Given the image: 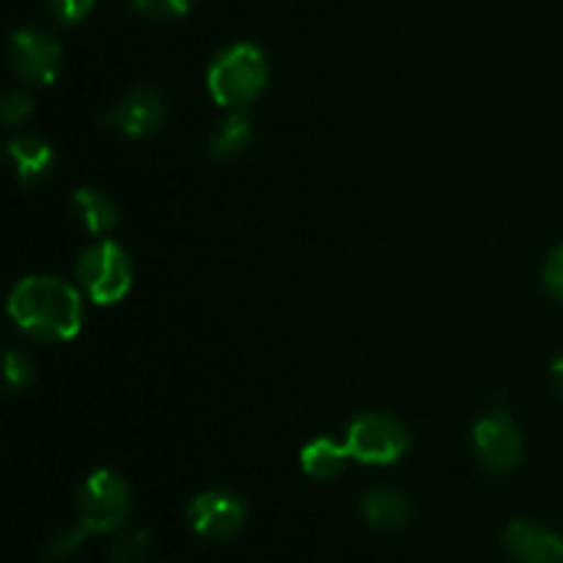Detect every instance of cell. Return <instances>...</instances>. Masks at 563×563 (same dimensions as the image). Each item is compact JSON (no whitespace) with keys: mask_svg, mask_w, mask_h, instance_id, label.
<instances>
[{"mask_svg":"<svg viewBox=\"0 0 563 563\" xmlns=\"http://www.w3.org/2000/svg\"><path fill=\"white\" fill-rule=\"evenodd\" d=\"M9 313L22 333L44 341H69L82 328L80 295L55 275L20 280L9 297Z\"/></svg>","mask_w":563,"mask_h":563,"instance_id":"1","label":"cell"},{"mask_svg":"<svg viewBox=\"0 0 563 563\" xmlns=\"http://www.w3.org/2000/svg\"><path fill=\"white\" fill-rule=\"evenodd\" d=\"M207 86L223 108H245L267 86V58L256 44H231L209 66Z\"/></svg>","mask_w":563,"mask_h":563,"instance_id":"2","label":"cell"},{"mask_svg":"<svg viewBox=\"0 0 563 563\" xmlns=\"http://www.w3.org/2000/svg\"><path fill=\"white\" fill-rule=\"evenodd\" d=\"M77 280L97 306H113L132 289L130 256L119 242H97L77 262Z\"/></svg>","mask_w":563,"mask_h":563,"instance_id":"3","label":"cell"},{"mask_svg":"<svg viewBox=\"0 0 563 563\" xmlns=\"http://www.w3.org/2000/svg\"><path fill=\"white\" fill-rule=\"evenodd\" d=\"M132 509L130 484L113 471H97L82 484L77 511H80V526L91 533L119 531Z\"/></svg>","mask_w":563,"mask_h":563,"instance_id":"4","label":"cell"},{"mask_svg":"<svg viewBox=\"0 0 563 563\" xmlns=\"http://www.w3.org/2000/svg\"><path fill=\"white\" fill-rule=\"evenodd\" d=\"M346 449L363 465H394L410 449L405 423L385 412H366L346 429Z\"/></svg>","mask_w":563,"mask_h":563,"instance_id":"5","label":"cell"},{"mask_svg":"<svg viewBox=\"0 0 563 563\" xmlns=\"http://www.w3.org/2000/svg\"><path fill=\"white\" fill-rule=\"evenodd\" d=\"M473 449L487 471L509 473L522 462V434L509 416L495 412L476 423Z\"/></svg>","mask_w":563,"mask_h":563,"instance_id":"6","label":"cell"},{"mask_svg":"<svg viewBox=\"0 0 563 563\" xmlns=\"http://www.w3.org/2000/svg\"><path fill=\"white\" fill-rule=\"evenodd\" d=\"M187 522L198 537L209 542L231 539L245 526V504L229 489H209L192 500L187 509Z\"/></svg>","mask_w":563,"mask_h":563,"instance_id":"7","label":"cell"},{"mask_svg":"<svg viewBox=\"0 0 563 563\" xmlns=\"http://www.w3.org/2000/svg\"><path fill=\"white\" fill-rule=\"evenodd\" d=\"M11 60L25 80L49 86L60 71V44L36 27H20L11 33Z\"/></svg>","mask_w":563,"mask_h":563,"instance_id":"8","label":"cell"},{"mask_svg":"<svg viewBox=\"0 0 563 563\" xmlns=\"http://www.w3.org/2000/svg\"><path fill=\"white\" fill-rule=\"evenodd\" d=\"M165 121V104L154 88H135L110 113V124L130 137H146Z\"/></svg>","mask_w":563,"mask_h":563,"instance_id":"9","label":"cell"},{"mask_svg":"<svg viewBox=\"0 0 563 563\" xmlns=\"http://www.w3.org/2000/svg\"><path fill=\"white\" fill-rule=\"evenodd\" d=\"M504 542L517 563H563V539L537 522H511Z\"/></svg>","mask_w":563,"mask_h":563,"instance_id":"10","label":"cell"},{"mask_svg":"<svg viewBox=\"0 0 563 563\" xmlns=\"http://www.w3.org/2000/svg\"><path fill=\"white\" fill-rule=\"evenodd\" d=\"M9 154L14 159L16 176L22 185H36L53 170L55 152L47 141L38 135H20L9 143Z\"/></svg>","mask_w":563,"mask_h":563,"instance_id":"11","label":"cell"},{"mask_svg":"<svg viewBox=\"0 0 563 563\" xmlns=\"http://www.w3.org/2000/svg\"><path fill=\"white\" fill-rule=\"evenodd\" d=\"M412 515L410 500L394 489H374L363 498V517L372 528H401Z\"/></svg>","mask_w":563,"mask_h":563,"instance_id":"12","label":"cell"},{"mask_svg":"<svg viewBox=\"0 0 563 563\" xmlns=\"http://www.w3.org/2000/svg\"><path fill=\"white\" fill-rule=\"evenodd\" d=\"M75 203V212L80 218V223L86 225L91 234H108L115 223H119V209L115 203L104 196L102 190H93V187H80L71 196Z\"/></svg>","mask_w":563,"mask_h":563,"instance_id":"13","label":"cell"},{"mask_svg":"<svg viewBox=\"0 0 563 563\" xmlns=\"http://www.w3.org/2000/svg\"><path fill=\"white\" fill-rule=\"evenodd\" d=\"M346 460H350V449L339 445L335 440L319 438L313 443H308L300 451V467L302 473H308L311 478H335L344 471Z\"/></svg>","mask_w":563,"mask_h":563,"instance_id":"14","label":"cell"},{"mask_svg":"<svg viewBox=\"0 0 563 563\" xmlns=\"http://www.w3.org/2000/svg\"><path fill=\"white\" fill-rule=\"evenodd\" d=\"M253 143V121L245 113H234L214 130L212 141H209V154L214 159H229L240 157L247 152Z\"/></svg>","mask_w":563,"mask_h":563,"instance_id":"15","label":"cell"},{"mask_svg":"<svg viewBox=\"0 0 563 563\" xmlns=\"http://www.w3.org/2000/svg\"><path fill=\"white\" fill-rule=\"evenodd\" d=\"M148 548H152V539L146 531H124L113 539L110 559L113 563H141L146 559Z\"/></svg>","mask_w":563,"mask_h":563,"instance_id":"16","label":"cell"},{"mask_svg":"<svg viewBox=\"0 0 563 563\" xmlns=\"http://www.w3.org/2000/svg\"><path fill=\"white\" fill-rule=\"evenodd\" d=\"M196 3L198 0H132V9L152 20H174L185 16Z\"/></svg>","mask_w":563,"mask_h":563,"instance_id":"17","label":"cell"},{"mask_svg":"<svg viewBox=\"0 0 563 563\" xmlns=\"http://www.w3.org/2000/svg\"><path fill=\"white\" fill-rule=\"evenodd\" d=\"M97 0H49L47 11L58 25H77L93 11Z\"/></svg>","mask_w":563,"mask_h":563,"instance_id":"18","label":"cell"},{"mask_svg":"<svg viewBox=\"0 0 563 563\" xmlns=\"http://www.w3.org/2000/svg\"><path fill=\"white\" fill-rule=\"evenodd\" d=\"M33 379L31 361L22 352L9 350L5 352V383L11 390H25Z\"/></svg>","mask_w":563,"mask_h":563,"instance_id":"19","label":"cell"},{"mask_svg":"<svg viewBox=\"0 0 563 563\" xmlns=\"http://www.w3.org/2000/svg\"><path fill=\"white\" fill-rule=\"evenodd\" d=\"M86 533H91L86 526H77V528H71V531L58 533V537L53 539V544H49V548H47L49 559L64 561V559H69V555H75L77 550H80V544H82V539H86Z\"/></svg>","mask_w":563,"mask_h":563,"instance_id":"20","label":"cell"},{"mask_svg":"<svg viewBox=\"0 0 563 563\" xmlns=\"http://www.w3.org/2000/svg\"><path fill=\"white\" fill-rule=\"evenodd\" d=\"M542 280H544V289H548L555 300L563 302V242L553 253H550L548 262H544Z\"/></svg>","mask_w":563,"mask_h":563,"instance_id":"21","label":"cell"},{"mask_svg":"<svg viewBox=\"0 0 563 563\" xmlns=\"http://www.w3.org/2000/svg\"><path fill=\"white\" fill-rule=\"evenodd\" d=\"M33 113V99L31 93L25 91H11L9 97L3 99V121L9 126L20 124V121H25L27 115Z\"/></svg>","mask_w":563,"mask_h":563,"instance_id":"22","label":"cell"},{"mask_svg":"<svg viewBox=\"0 0 563 563\" xmlns=\"http://www.w3.org/2000/svg\"><path fill=\"white\" fill-rule=\"evenodd\" d=\"M553 377H555V383H559V390H561V396H563V355L555 357V363H553Z\"/></svg>","mask_w":563,"mask_h":563,"instance_id":"23","label":"cell"}]
</instances>
